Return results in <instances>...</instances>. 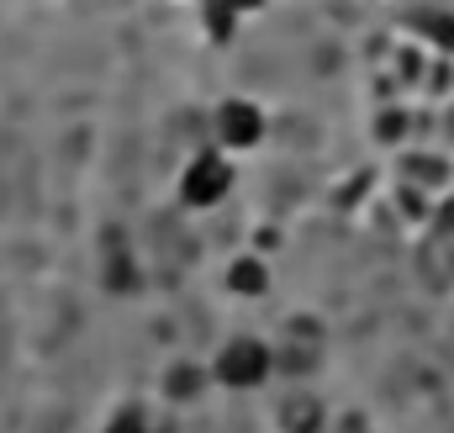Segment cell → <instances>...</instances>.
I'll return each mask as SVG.
<instances>
[{"instance_id": "obj_1", "label": "cell", "mask_w": 454, "mask_h": 433, "mask_svg": "<svg viewBox=\"0 0 454 433\" xmlns=\"http://www.w3.org/2000/svg\"><path fill=\"white\" fill-rule=\"evenodd\" d=\"M207 375H212L217 391H232V397L259 391L275 375V349L264 338H254V333H232V338L217 343V354L207 359Z\"/></svg>"}, {"instance_id": "obj_7", "label": "cell", "mask_w": 454, "mask_h": 433, "mask_svg": "<svg viewBox=\"0 0 454 433\" xmlns=\"http://www.w3.org/2000/svg\"><path fill=\"white\" fill-rule=\"evenodd\" d=\"M101 433H153V423H148V413L137 402H127V407H116L112 418L101 423Z\"/></svg>"}, {"instance_id": "obj_9", "label": "cell", "mask_w": 454, "mask_h": 433, "mask_svg": "<svg viewBox=\"0 0 454 433\" xmlns=\"http://www.w3.org/2000/svg\"><path fill=\"white\" fill-rule=\"evenodd\" d=\"M227 5H232V11H238V16H243V21H248V16H254V11H264V5H270V0H227Z\"/></svg>"}, {"instance_id": "obj_2", "label": "cell", "mask_w": 454, "mask_h": 433, "mask_svg": "<svg viewBox=\"0 0 454 433\" xmlns=\"http://www.w3.org/2000/svg\"><path fill=\"white\" fill-rule=\"evenodd\" d=\"M238 185V169H232V154H223L217 143L212 148H196L185 164H180V180H175V201L185 212H212L223 207Z\"/></svg>"}, {"instance_id": "obj_3", "label": "cell", "mask_w": 454, "mask_h": 433, "mask_svg": "<svg viewBox=\"0 0 454 433\" xmlns=\"http://www.w3.org/2000/svg\"><path fill=\"white\" fill-rule=\"evenodd\" d=\"M264 132H270V116L254 96H223L212 106V138L223 154H254L264 143Z\"/></svg>"}, {"instance_id": "obj_5", "label": "cell", "mask_w": 454, "mask_h": 433, "mask_svg": "<svg viewBox=\"0 0 454 433\" xmlns=\"http://www.w3.org/2000/svg\"><path fill=\"white\" fill-rule=\"evenodd\" d=\"M238 27H243V16H238L227 0H201V32H207L217 48H227V43L238 37Z\"/></svg>"}, {"instance_id": "obj_6", "label": "cell", "mask_w": 454, "mask_h": 433, "mask_svg": "<svg viewBox=\"0 0 454 433\" xmlns=\"http://www.w3.org/2000/svg\"><path fill=\"white\" fill-rule=\"evenodd\" d=\"M207 386H212L207 365H191V359H185V365H175V370H169V381H164V391H169V397H180V402H185V397H196V391H207Z\"/></svg>"}, {"instance_id": "obj_10", "label": "cell", "mask_w": 454, "mask_h": 433, "mask_svg": "<svg viewBox=\"0 0 454 433\" xmlns=\"http://www.w3.org/2000/svg\"><path fill=\"white\" fill-rule=\"evenodd\" d=\"M434 43H444V48H454V21H434Z\"/></svg>"}, {"instance_id": "obj_4", "label": "cell", "mask_w": 454, "mask_h": 433, "mask_svg": "<svg viewBox=\"0 0 454 433\" xmlns=\"http://www.w3.org/2000/svg\"><path fill=\"white\" fill-rule=\"evenodd\" d=\"M223 286L238 296V302L270 296V259H264V254H238V259L223 270Z\"/></svg>"}, {"instance_id": "obj_8", "label": "cell", "mask_w": 454, "mask_h": 433, "mask_svg": "<svg viewBox=\"0 0 454 433\" xmlns=\"http://www.w3.org/2000/svg\"><path fill=\"white\" fill-rule=\"evenodd\" d=\"M317 429H323L317 402H286V433H317Z\"/></svg>"}]
</instances>
